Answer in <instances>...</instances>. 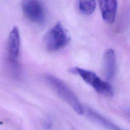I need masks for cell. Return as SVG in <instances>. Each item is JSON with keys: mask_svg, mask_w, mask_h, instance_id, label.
<instances>
[{"mask_svg": "<svg viewBox=\"0 0 130 130\" xmlns=\"http://www.w3.org/2000/svg\"><path fill=\"white\" fill-rule=\"evenodd\" d=\"M45 79L57 94L78 114L84 113V108L73 91L60 79L51 75H47Z\"/></svg>", "mask_w": 130, "mask_h": 130, "instance_id": "obj_1", "label": "cell"}, {"mask_svg": "<svg viewBox=\"0 0 130 130\" xmlns=\"http://www.w3.org/2000/svg\"><path fill=\"white\" fill-rule=\"evenodd\" d=\"M68 32L60 22H57L45 34L44 41L49 51H55L66 46L70 42Z\"/></svg>", "mask_w": 130, "mask_h": 130, "instance_id": "obj_2", "label": "cell"}, {"mask_svg": "<svg viewBox=\"0 0 130 130\" xmlns=\"http://www.w3.org/2000/svg\"><path fill=\"white\" fill-rule=\"evenodd\" d=\"M71 72L79 75L87 84L98 93L108 96L113 95L114 90L111 84L101 79L94 72L79 67L72 69Z\"/></svg>", "mask_w": 130, "mask_h": 130, "instance_id": "obj_3", "label": "cell"}, {"mask_svg": "<svg viewBox=\"0 0 130 130\" xmlns=\"http://www.w3.org/2000/svg\"><path fill=\"white\" fill-rule=\"evenodd\" d=\"M22 8L25 16L30 21L36 23H41L44 21V8L38 0H22Z\"/></svg>", "mask_w": 130, "mask_h": 130, "instance_id": "obj_4", "label": "cell"}, {"mask_svg": "<svg viewBox=\"0 0 130 130\" xmlns=\"http://www.w3.org/2000/svg\"><path fill=\"white\" fill-rule=\"evenodd\" d=\"M20 46V37L19 28L17 26L13 27L10 32L7 45L8 57L14 68H17Z\"/></svg>", "mask_w": 130, "mask_h": 130, "instance_id": "obj_5", "label": "cell"}, {"mask_svg": "<svg viewBox=\"0 0 130 130\" xmlns=\"http://www.w3.org/2000/svg\"><path fill=\"white\" fill-rule=\"evenodd\" d=\"M98 2L103 19L108 24L113 23L117 13V0H98Z\"/></svg>", "mask_w": 130, "mask_h": 130, "instance_id": "obj_6", "label": "cell"}, {"mask_svg": "<svg viewBox=\"0 0 130 130\" xmlns=\"http://www.w3.org/2000/svg\"><path fill=\"white\" fill-rule=\"evenodd\" d=\"M104 71L108 80H111L114 77L116 72V56L114 51L108 49L105 51L103 57Z\"/></svg>", "mask_w": 130, "mask_h": 130, "instance_id": "obj_7", "label": "cell"}, {"mask_svg": "<svg viewBox=\"0 0 130 130\" xmlns=\"http://www.w3.org/2000/svg\"><path fill=\"white\" fill-rule=\"evenodd\" d=\"M86 113L90 119L109 130H123L108 119L90 108H87Z\"/></svg>", "mask_w": 130, "mask_h": 130, "instance_id": "obj_8", "label": "cell"}, {"mask_svg": "<svg viewBox=\"0 0 130 130\" xmlns=\"http://www.w3.org/2000/svg\"><path fill=\"white\" fill-rule=\"evenodd\" d=\"M78 7L83 14L90 15L95 10L96 3L95 0H78Z\"/></svg>", "mask_w": 130, "mask_h": 130, "instance_id": "obj_9", "label": "cell"}]
</instances>
